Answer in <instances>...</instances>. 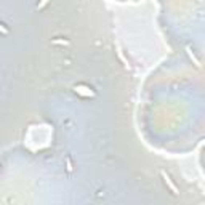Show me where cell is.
Here are the masks:
<instances>
[{
    "instance_id": "1",
    "label": "cell",
    "mask_w": 205,
    "mask_h": 205,
    "mask_svg": "<svg viewBox=\"0 0 205 205\" xmlns=\"http://www.w3.org/2000/svg\"><path fill=\"white\" fill-rule=\"evenodd\" d=\"M160 175H162V179H164V183H165L167 186H168V188H170V191L173 192V194H175V196H176V194H179V191L176 189V186H175V183H173V181H171V178H170L168 175H167V173H165L164 170H162V171H160Z\"/></svg>"
},
{
    "instance_id": "2",
    "label": "cell",
    "mask_w": 205,
    "mask_h": 205,
    "mask_svg": "<svg viewBox=\"0 0 205 205\" xmlns=\"http://www.w3.org/2000/svg\"><path fill=\"white\" fill-rule=\"evenodd\" d=\"M67 170L72 171V165H71V159H67Z\"/></svg>"
}]
</instances>
